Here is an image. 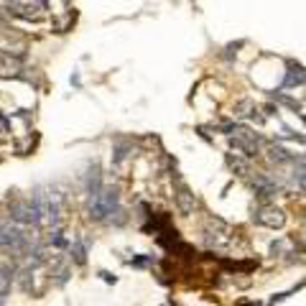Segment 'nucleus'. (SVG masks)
<instances>
[{
	"label": "nucleus",
	"mask_w": 306,
	"mask_h": 306,
	"mask_svg": "<svg viewBox=\"0 0 306 306\" xmlns=\"http://www.w3.org/2000/svg\"><path fill=\"white\" fill-rule=\"evenodd\" d=\"M204 240L209 247H222L230 243V225L220 217H212L207 222V230H204Z\"/></svg>",
	"instance_id": "obj_1"
},
{
	"label": "nucleus",
	"mask_w": 306,
	"mask_h": 306,
	"mask_svg": "<svg viewBox=\"0 0 306 306\" xmlns=\"http://www.w3.org/2000/svg\"><path fill=\"white\" fill-rule=\"evenodd\" d=\"M10 220H13L15 225H33V227L41 225L39 212H36L33 204L26 202V199H18V202L10 204Z\"/></svg>",
	"instance_id": "obj_2"
},
{
	"label": "nucleus",
	"mask_w": 306,
	"mask_h": 306,
	"mask_svg": "<svg viewBox=\"0 0 306 306\" xmlns=\"http://www.w3.org/2000/svg\"><path fill=\"white\" fill-rule=\"evenodd\" d=\"M174 202H176V209L179 214H184V217H191V214L196 212V207H199V202H196V196L194 191L184 184V182H179L176 184V191H174Z\"/></svg>",
	"instance_id": "obj_3"
},
{
	"label": "nucleus",
	"mask_w": 306,
	"mask_h": 306,
	"mask_svg": "<svg viewBox=\"0 0 306 306\" xmlns=\"http://www.w3.org/2000/svg\"><path fill=\"white\" fill-rule=\"evenodd\" d=\"M253 220H255L260 227L281 230V227H286V212L278 209V207H260V209L253 214Z\"/></svg>",
	"instance_id": "obj_4"
},
{
	"label": "nucleus",
	"mask_w": 306,
	"mask_h": 306,
	"mask_svg": "<svg viewBox=\"0 0 306 306\" xmlns=\"http://www.w3.org/2000/svg\"><path fill=\"white\" fill-rule=\"evenodd\" d=\"M21 57H15L10 51H0V79H8V77H18L21 71Z\"/></svg>",
	"instance_id": "obj_5"
},
{
	"label": "nucleus",
	"mask_w": 306,
	"mask_h": 306,
	"mask_svg": "<svg viewBox=\"0 0 306 306\" xmlns=\"http://www.w3.org/2000/svg\"><path fill=\"white\" fill-rule=\"evenodd\" d=\"M97 199L105 209V217H110V214L120 207V189L118 186H102V191L97 194Z\"/></svg>",
	"instance_id": "obj_6"
},
{
	"label": "nucleus",
	"mask_w": 306,
	"mask_h": 306,
	"mask_svg": "<svg viewBox=\"0 0 306 306\" xmlns=\"http://www.w3.org/2000/svg\"><path fill=\"white\" fill-rule=\"evenodd\" d=\"M84 191H87L89 199L102 191V174H100V166L97 164H92V169H89L87 176H84Z\"/></svg>",
	"instance_id": "obj_7"
},
{
	"label": "nucleus",
	"mask_w": 306,
	"mask_h": 306,
	"mask_svg": "<svg viewBox=\"0 0 306 306\" xmlns=\"http://www.w3.org/2000/svg\"><path fill=\"white\" fill-rule=\"evenodd\" d=\"M306 84V69L296 61H289V71H286L283 87H304Z\"/></svg>",
	"instance_id": "obj_8"
},
{
	"label": "nucleus",
	"mask_w": 306,
	"mask_h": 306,
	"mask_svg": "<svg viewBox=\"0 0 306 306\" xmlns=\"http://www.w3.org/2000/svg\"><path fill=\"white\" fill-rule=\"evenodd\" d=\"M278 191V184L273 182V179H268V176H255V194L260 196V199H268V196H273Z\"/></svg>",
	"instance_id": "obj_9"
},
{
	"label": "nucleus",
	"mask_w": 306,
	"mask_h": 306,
	"mask_svg": "<svg viewBox=\"0 0 306 306\" xmlns=\"http://www.w3.org/2000/svg\"><path fill=\"white\" fill-rule=\"evenodd\" d=\"M230 146H232V151H240L245 158H253V156H258V146H253V143H247V140H243V138H235L232 135L230 138Z\"/></svg>",
	"instance_id": "obj_10"
},
{
	"label": "nucleus",
	"mask_w": 306,
	"mask_h": 306,
	"mask_svg": "<svg viewBox=\"0 0 306 306\" xmlns=\"http://www.w3.org/2000/svg\"><path fill=\"white\" fill-rule=\"evenodd\" d=\"M227 166L235 171L238 176H250V166H247V161L235 156V153H227Z\"/></svg>",
	"instance_id": "obj_11"
},
{
	"label": "nucleus",
	"mask_w": 306,
	"mask_h": 306,
	"mask_svg": "<svg viewBox=\"0 0 306 306\" xmlns=\"http://www.w3.org/2000/svg\"><path fill=\"white\" fill-rule=\"evenodd\" d=\"M268 158H271L273 164H291V161H294V156L286 151L283 146H271V148H268Z\"/></svg>",
	"instance_id": "obj_12"
},
{
	"label": "nucleus",
	"mask_w": 306,
	"mask_h": 306,
	"mask_svg": "<svg viewBox=\"0 0 306 306\" xmlns=\"http://www.w3.org/2000/svg\"><path fill=\"white\" fill-rule=\"evenodd\" d=\"M253 110H255L253 100H240L235 105V118H250V113H253Z\"/></svg>",
	"instance_id": "obj_13"
},
{
	"label": "nucleus",
	"mask_w": 306,
	"mask_h": 306,
	"mask_svg": "<svg viewBox=\"0 0 306 306\" xmlns=\"http://www.w3.org/2000/svg\"><path fill=\"white\" fill-rule=\"evenodd\" d=\"M69 250H71V258H74V263H84L87 258H84V253H87V247H84V243H79V240H74L69 245Z\"/></svg>",
	"instance_id": "obj_14"
},
{
	"label": "nucleus",
	"mask_w": 306,
	"mask_h": 306,
	"mask_svg": "<svg viewBox=\"0 0 306 306\" xmlns=\"http://www.w3.org/2000/svg\"><path fill=\"white\" fill-rule=\"evenodd\" d=\"M49 240H51L54 247H66V245H69L66 238H64V232H61L59 227H51V238H49Z\"/></svg>",
	"instance_id": "obj_15"
},
{
	"label": "nucleus",
	"mask_w": 306,
	"mask_h": 306,
	"mask_svg": "<svg viewBox=\"0 0 306 306\" xmlns=\"http://www.w3.org/2000/svg\"><path fill=\"white\" fill-rule=\"evenodd\" d=\"M271 100H276V102H281V105H286V107H291V110L299 113V102L291 100V97H286L283 92H271Z\"/></svg>",
	"instance_id": "obj_16"
},
{
	"label": "nucleus",
	"mask_w": 306,
	"mask_h": 306,
	"mask_svg": "<svg viewBox=\"0 0 306 306\" xmlns=\"http://www.w3.org/2000/svg\"><path fill=\"white\" fill-rule=\"evenodd\" d=\"M128 156V146L125 143H115V148H113V164H122V158Z\"/></svg>",
	"instance_id": "obj_17"
},
{
	"label": "nucleus",
	"mask_w": 306,
	"mask_h": 306,
	"mask_svg": "<svg viewBox=\"0 0 306 306\" xmlns=\"http://www.w3.org/2000/svg\"><path fill=\"white\" fill-rule=\"evenodd\" d=\"M294 182H296V186L306 194V174H304V171H299V169L294 171Z\"/></svg>",
	"instance_id": "obj_18"
},
{
	"label": "nucleus",
	"mask_w": 306,
	"mask_h": 306,
	"mask_svg": "<svg viewBox=\"0 0 306 306\" xmlns=\"http://www.w3.org/2000/svg\"><path fill=\"white\" fill-rule=\"evenodd\" d=\"M283 247H286V240H278V243L271 245V253H273V255H281V253H283Z\"/></svg>",
	"instance_id": "obj_19"
},
{
	"label": "nucleus",
	"mask_w": 306,
	"mask_h": 306,
	"mask_svg": "<svg viewBox=\"0 0 306 306\" xmlns=\"http://www.w3.org/2000/svg\"><path fill=\"white\" fill-rule=\"evenodd\" d=\"M100 276H102V281H107V283H115V276H110L107 271H100Z\"/></svg>",
	"instance_id": "obj_20"
},
{
	"label": "nucleus",
	"mask_w": 306,
	"mask_h": 306,
	"mask_svg": "<svg viewBox=\"0 0 306 306\" xmlns=\"http://www.w3.org/2000/svg\"><path fill=\"white\" fill-rule=\"evenodd\" d=\"M299 118H301V122H304V125H306V115H304V113H301V115H299Z\"/></svg>",
	"instance_id": "obj_21"
}]
</instances>
